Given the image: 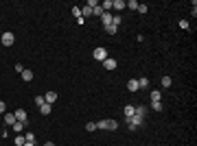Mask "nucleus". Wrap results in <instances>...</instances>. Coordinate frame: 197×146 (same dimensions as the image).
Segmentation results:
<instances>
[{"mask_svg":"<svg viewBox=\"0 0 197 146\" xmlns=\"http://www.w3.org/2000/svg\"><path fill=\"white\" fill-rule=\"evenodd\" d=\"M112 9H116V11H123V9H125V0H112Z\"/></svg>","mask_w":197,"mask_h":146,"instance_id":"obj_9","label":"nucleus"},{"mask_svg":"<svg viewBox=\"0 0 197 146\" xmlns=\"http://www.w3.org/2000/svg\"><path fill=\"white\" fill-rule=\"evenodd\" d=\"M123 113H125V118L129 120V118L136 113V107H134V105H125V107H123Z\"/></svg>","mask_w":197,"mask_h":146,"instance_id":"obj_5","label":"nucleus"},{"mask_svg":"<svg viewBox=\"0 0 197 146\" xmlns=\"http://www.w3.org/2000/svg\"><path fill=\"white\" fill-rule=\"evenodd\" d=\"M143 122H145V116H138V113H134V116H131L129 120H127V129H129V131H136V129H138V126L143 124Z\"/></svg>","mask_w":197,"mask_h":146,"instance_id":"obj_1","label":"nucleus"},{"mask_svg":"<svg viewBox=\"0 0 197 146\" xmlns=\"http://www.w3.org/2000/svg\"><path fill=\"white\" fill-rule=\"evenodd\" d=\"M101 9H103V11H110V9H112V0H103V2H101Z\"/></svg>","mask_w":197,"mask_h":146,"instance_id":"obj_21","label":"nucleus"},{"mask_svg":"<svg viewBox=\"0 0 197 146\" xmlns=\"http://www.w3.org/2000/svg\"><path fill=\"white\" fill-rule=\"evenodd\" d=\"M86 129H88V131H97V122H88Z\"/></svg>","mask_w":197,"mask_h":146,"instance_id":"obj_32","label":"nucleus"},{"mask_svg":"<svg viewBox=\"0 0 197 146\" xmlns=\"http://www.w3.org/2000/svg\"><path fill=\"white\" fill-rule=\"evenodd\" d=\"M92 15H99V17L103 15V9H101V5H99V7H94V9H92Z\"/></svg>","mask_w":197,"mask_h":146,"instance_id":"obj_26","label":"nucleus"},{"mask_svg":"<svg viewBox=\"0 0 197 146\" xmlns=\"http://www.w3.org/2000/svg\"><path fill=\"white\" fill-rule=\"evenodd\" d=\"M103 66H105V70H116V59H105Z\"/></svg>","mask_w":197,"mask_h":146,"instance_id":"obj_11","label":"nucleus"},{"mask_svg":"<svg viewBox=\"0 0 197 146\" xmlns=\"http://www.w3.org/2000/svg\"><path fill=\"white\" fill-rule=\"evenodd\" d=\"M24 146H35V144H33V142H26V144H24Z\"/></svg>","mask_w":197,"mask_h":146,"instance_id":"obj_37","label":"nucleus"},{"mask_svg":"<svg viewBox=\"0 0 197 146\" xmlns=\"http://www.w3.org/2000/svg\"><path fill=\"white\" fill-rule=\"evenodd\" d=\"M136 113H138V116H145V113H147V107L138 105V107H136Z\"/></svg>","mask_w":197,"mask_h":146,"instance_id":"obj_25","label":"nucleus"},{"mask_svg":"<svg viewBox=\"0 0 197 146\" xmlns=\"http://www.w3.org/2000/svg\"><path fill=\"white\" fill-rule=\"evenodd\" d=\"M112 17H114V15H112L110 11H103V15H101V20H103V26H107V24H112Z\"/></svg>","mask_w":197,"mask_h":146,"instance_id":"obj_8","label":"nucleus"},{"mask_svg":"<svg viewBox=\"0 0 197 146\" xmlns=\"http://www.w3.org/2000/svg\"><path fill=\"white\" fill-rule=\"evenodd\" d=\"M147 9H149L147 5H138V9H136V11H138V13H147Z\"/></svg>","mask_w":197,"mask_h":146,"instance_id":"obj_30","label":"nucleus"},{"mask_svg":"<svg viewBox=\"0 0 197 146\" xmlns=\"http://www.w3.org/2000/svg\"><path fill=\"white\" fill-rule=\"evenodd\" d=\"M7 111V105H5V100H0V113H5Z\"/></svg>","mask_w":197,"mask_h":146,"instance_id":"obj_35","label":"nucleus"},{"mask_svg":"<svg viewBox=\"0 0 197 146\" xmlns=\"http://www.w3.org/2000/svg\"><path fill=\"white\" fill-rule=\"evenodd\" d=\"M44 146H55V144H53V142H46V144H44Z\"/></svg>","mask_w":197,"mask_h":146,"instance_id":"obj_36","label":"nucleus"},{"mask_svg":"<svg viewBox=\"0 0 197 146\" xmlns=\"http://www.w3.org/2000/svg\"><path fill=\"white\" fill-rule=\"evenodd\" d=\"M180 29H184V31H189V29H191V24H189V20H180Z\"/></svg>","mask_w":197,"mask_h":146,"instance_id":"obj_24","label":"nucleus"},{"mask_svg":"<svg viewBox=\"0 0 197 146\" xmlns=\"http://www.w3.org/2000/svg\"><path fill=\"white\" fill-rule=\"evenodd\" d=\"M116 129H118L116 120H105V131H116Z\"/></svg>","mask_w":197,"mask_h":146,"instance_id":"obj_10","label":"nucleus"},{"mask_svg":"<svg viewBox=\"0 0 197 146\" xmlns=\"http://www.w3.org/2000/svg\"><path fill=\"white\" fill-rule=\"evenodd\" d=\"M55 100H57V94H55V92H46V94H44V103H48V105H53Z\"/></svg>","mask_w":197,"mask_h":146,"instance_id":"obj_7","label":"nucleus"},{"mask_svg":"<svg viewBox=\"0 0 197 146\" xmlns=\"http://www.w3.org/2000/svg\"><path fill=\"white\" fill-rule=\"evenodd\" d=\"M90 15H92V9H90V7L86 5V7L81 9V17H90Z\"/></svg>","mask_w":197,"mask_h":146,"instance_id":"obj_20","label":"nucleus"},{"mask_svg":"<svg viewBox=\"0 0 197 146\" xmlns=\"http://www.w3.org/2000/svg\"><path fill=\"white\" fill-rule=\"evenodd\" d=\"M15 72H18V74H22V72H24V66H22V63H15Z\"/></svg>","mask_w":197,"mask_h":146,"instance_id":"obj_33","label":"nucleus"},{"mask_svg":"<svg viewBox=\"0 0 197 146\" xmlns=\"http://www.w3.org/2000/svg\"><path fill=\"white\" fill-rule=\"evenodd\" d=\"M127 89H129V92H140V87H138V79L127 81Z\"/></svg>","mask_w":197,"mask_h":146,"instance_id":"obj_6","label":"nucleus"},{"mask_svg":"<svg viewBox=\"0 0 197 146\" xmlns=\"http://www.w3.org/2000/svg\"><path fill=\"white\" fill-rule=\"evenodd\" d=\"M11 129H13L15 133H22V131L26 129V124H22V122H18V120H15V122L11 124Z\"/></svg>","mask_w":197,"mask_h":146,"instance_id":"obj_12","label":"nucleus"},{"mask_svg":"<svg viewBox=\"0 0 197 146\" xmlns=\"http://www.w3.org/2000/svg\"><path fill=\"white\" fill-rule=\"evenodd\" d=\"M171 83H173L171 76H162V87H171Z\"/></svg>","mask_w":197,"mask_h":146,"instance_id":"obj_23","label":"nucleus"},{"mask_svg":"<svg viewBox=\"0 0 197 146\" xmlns=\"http://www.w3.org/2000/svg\"><path fill=\"white\" fill-rule=\"evenodd\" d=\"M35 105L42 107V105H44V96H35Z\"/></svg>","mask_w":197,"mask_h":146,"instance_id":"obj_31","label":"nucleus"},{"mask_svg":"<svg viewBox=\"0 0 197 146\" xmlns=\"http://www.w3.org/2000/svg\"><path fill=\"white\" fill-rule=\"evenodd\" d=\"M103 29H105V33H107V35H116L118 26H114V24H107V26H103Z\"/></svg>","mask_w":197,"mask_h":146,"instance_id":"obj_16","label":"nucleus"},{"mask_svg":"<svg viewBox=\"0 0 197 146\" xmlns=\"http://www.w3.org/2000/svg\"><path fill=\"white\" fill-rule=\"evenodd\" d=\"M92 57H94L97 61H101V63H103V61L107 59V50H105V48H94V52H92Z\"/></svg>","mask_w":197,"mask_h":146,"instance_id":"obj_3","label":"nucleus"},{"mask_svg":"<svg viewBox=\"0 0 197 146\" xmlns=\"http://www.w3.org/2000/svg\"><path fill=\"white\" fill-rule=\"evenodd\" d=\"M125 7L131 9V11H136V9H138V2H136V0H129V2H125Z\"/></svg>","mask_w":197,"mask_h":146,"instance_id":"obj_22","label":"nucleus"},{"mask_svg":"<svg viewBox=\"0 0 197 146\" xmlns=\"http://www.w3.org/2000/svg\"><path fill=\"white\" fill-rule=\"evenodd\" d=\"M72 13H74V17L79 20V17H81V9H79V7H72Z\"/></svg>","mask_w":197,"mask_h":146,"instance_id":"obj_29","label":"nucleus"},{"mask_svg":"<svg viewBox=\"0 0 197 146\" xmlns=\"http://www.w3.org/2000/svg\"><path fill=\"white\" fill-rule=\"evenodd\" d=\"M24 144H26L24 135H22V133H18V135H15V146H24Z\"/></svg>","mask_w":197,"mask_h":146,"instance_id":"obj_19","label":"nucleus"},{"mask_svg":"<svg viewBox=\"0 0 197 146\" xmlns=\"http://www.w3.org/2000/svg\"><path fill=\"white\" fill-rule=\"evenodd\" d=\"M97 129H103V131H105V120H99V122H97Z\"/></svg>","mask_w":197,"mask_h":146,"instance_id":"obj_34","label":"nucleus"},{"mask_svg":"<svg viewBox=\"0 0 197 146\" xmlns=\"http://www.w3.org/2000/svg\"><path fill=\"white\" fill-rule=\"evenodd\" d=\"M151 109L153 111H162V103H151Z\"/></svg>","mask_w":197,"mask_h":146,"instance_id":"obj_28","label":"nucleus"},{"mask_svg":"<svg viewBox=\"0 0 197 146\" xmlns=\"http://www.w3.org/2000/svg\"><path fill=\"white\" fill-rule=\"evenodd\" d=\"M160 98H162V94L158 92V89H156V92H151V103H162Z\"/></svg>","mask_w":197,"mask_h":146,"instance_id":"obj_17","label":"nucleus"},{"mask_svg":"<svg viewBox=\"0 0 197 146\" xmlns=\"http://www.w3.org/2000/svg\"><path fill=\"white\" fill-rule=\"evenodd\" d=\"M5 122H7L9 126H11V124L15 122V113H5Z\"/></svg>","mask_w":197,"mask_h":146,"instance_id":"obj_18","label":"nucleus"},{"mask_svg":"<svg viewBox=\"0 0 197 146\" xmlns=\"http://www.w3.org/2000/svg\"><path fill=\"white\" fill-rule=\"evenodd\" d=\"M51 109H53V105H48V103H44V105L40 107V113H42V116H48V113H51Z\"/></svg>","mask_w":197,"mask_h":146,"instance_id":"obj_15","label":"nucleus"},{"mask_svg":"<svg viewBox=\"0 0 197 146\" xmlns=\"http://www.w3.org/2000/svg\"><path fill=\"white\" fill-rule=\"evenodd\" d=\"M138 87H140V89H147V87H149V79H147V76H140V79H138Z\"/></svg>","mask_w":197,"mask_h":146,"instance_id":"obj_14","label":"nucleus"},{"mask_svg":"<svg viewBox=\"0 0 197 146\" xmlns=\"http://www.w3.org/2000/svg\"><path fill=\"white\" fill-rule=\"evenodd\" d=\"M0 42H2V46H13V42H15V35L11 31H7L0 35Z\"/></svg>","mask_w":197,"mask_h":146,"instance_id":"obj_2","label":"nucleus"},{"mask_svg":"<svg viewBox=\"0 0 197 146\" xmlns=\"http://www.w3.org/2000/svg\"><path fill=\"white\" fill-rule=\"evenodd\" d=\"M13 113H15V120H18V122H22V124L29 126V116H26L24 109H18V111H13Z\"/></svg>","mask_w":197,"mask_h":146,"instance_id":"obj_4","label":"nucleus"},{"mask_svg":"<svg viewBox=\"0 0 197 146\" xmlns=\"http://www.w3.org/2000/svg\"><path fill=\"white\" fill-rule=\"evenodd\" d=\"M24 140H26V142H33V144H35V135H33V133H24Z\"/></svg>","mask_w":197,"mask_h":146,"instance_id":"obj_27","label":"nucleus"},{"mask_svg":"<svg viewBox=\"0 0 197 146\" xmlns=\"http://www.w3.org/2000/svg\"><path fill=\"white\" fill-rule=\"evenodd\" d=\"M20 76H22V81H26V83H29V81H33V72L24 68V72H22V74H20Z\"/></svg>","mask_w":197,"mask_h":146,"instance_id":"obj_13","label":"nucleus"},{"mask_svg":"<svg viewBox=\"0 0 197 146\" xmlns=\"http://www.w3.org/2000/svg\"><path fill=\"white\" fill-rule=\"evenodd\" d=\"M0 44H2V42H0Z\"/></svg>","mask_w":197,"mask_h":146,"instance_id":"obj_38","label":"nucleus"}]
</instances>
